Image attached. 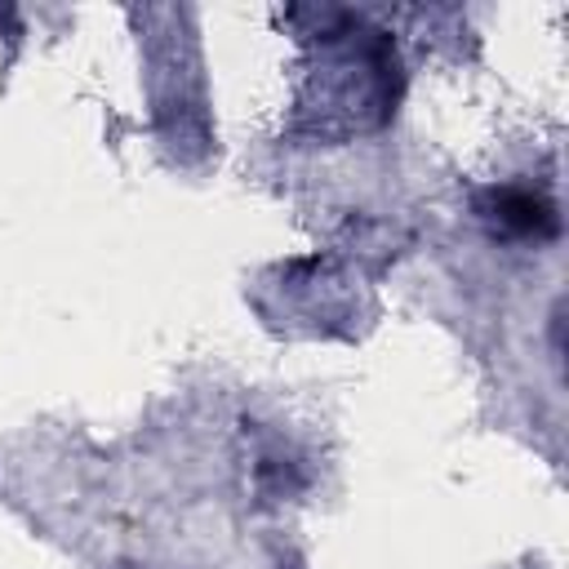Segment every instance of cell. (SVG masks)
Returning <instances> with one entry per match:
<instances>
[{
  "instance_id": "obj_1",
  "label": "cell",
  "mask_w": 569,
  "mask_h": 569,
  "mask_svg": "<svg viewBox=\"0 0 569 569\" xmlns=\"http://www.w3.org/2000/svg\"><path fill=\"white\" fill-rule=\"evenodd\" d=\"M476 209L493 231L516 236V240H551L560 231L556 204L542 191H529V187H493V191L480 196Z\"/></svg>"
}]
</instances>
